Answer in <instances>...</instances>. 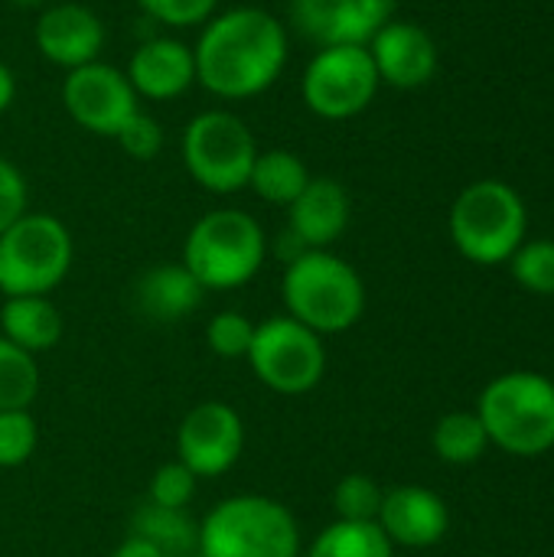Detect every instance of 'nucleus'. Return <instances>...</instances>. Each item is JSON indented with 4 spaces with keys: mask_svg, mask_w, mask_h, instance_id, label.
<instances>
[{
    "mask_svg": "<svg viewBox=\"0 0 554 557\" xmlns=\"http://www.w3.org/2000/svg\"><path fill=\"white\" fill-rule=\"evenodd\" d=\"M13 7H26V10H33V7H42L46 0H10Z\"/></svg>",
    "mask_w": 554,
    "mask_h": 557,
    "instance_id": "36",
    "label": "nucleus"
},
{
    "mask_svg": "<svg viewBox=\"0 0 554 557\" xmlns=\"http://www.w3.org/2000/svg\"><path fill=\"white\" fill-rule=\"evenodd\" d=\"M307 183H310L307 163L294 150H281V147L258 150V160L248 176V189L271 206H291Z\"/></svg>",
    "mask_w": 554,
    "mask_h": 557,
    "instance_id": "21",
    "label": "nucleus"
},
{
    "mask_svg": "<svg viewBox=\"0 0 554 557\" xmlns=\"http://www.w3.org/2000/svg\"><path fill=\"white\" fill-rule=\"evenodd\" d=\"M13 101H16V75H13V69L0 59V114L10 111Z\"/></svg>",
    "mask_w": 554,
    "mask_h": 557,
    "instance_id": "35",
    "label": "nucleus"
},
{
    "mask_svg": "<svg viewBox=\"0 0 554 557\" xmlns=\"http://www.w3.org/2000/svg\"><path fill=\"white\" fill-rule=\"evenodd\" d=\"M62 108L82 131L114 140V134L127 124V117L140 111V98L134 95L124 69L98 59L65 72Z\"/></svg>",
    "mask_w": 554,
    "mask_h": 557,
    "instance_id": "11",
    "label": "nucleus"
},
{
    "mask_svg": "<svg viewBox=\"0 0 554 557\" xmlns=\"http://www.w3.org/2000/svg\"><path fill=\"white\" fill-rule=\"evenodd\" d=\"M196 557H300V529L271 496H229L199 522Z\"/></svg>",
    "mask_w": 554,
    "mask_h": 557,
    "instance_id": "4",
    "label": "nucleus"
},
{
    "mask_svg": "<svg viewBox=\"0 0 554 557\" xmlns=\"http://www.w3.org/2000/svg\"><path fill=\"white\" fill-rule=\"evenodd\" d=\"M255 160L258 140L251 127L225 108L199 111L183 131V166L206 193L232 196L248 189Z\"/></svg>",
    "mask_w": 554,
    "mask_h": 557,
    "instance_id": "8",
    "label": "nucleus"
},
{
    "mask_svg": "<svg viewBox=\"0 0 554 557\" xmlns=\"http://www.w3.org/2000/svg\"><path fill=\"white\" fill-rule=\"evenodd\" d=\"M39 395L36 356L0 336V411H26Z\"/></svg>",
    "mask_w": 554,
    "mask_h": 557,
    "instance_id": "25",
    "label": "nucleus"
},
{
    "mask_svg": "<svg viewBox=\"0 0 554 557\" xmlns=\"http://www.w3.org/2000/svg\"><path fill=\"white\" fill-rule=\"evenodd\" d=\"M72 235L49 212H23L0 232V294L49 297L72 268Z\"/></svg>",
    "mask_w": 554,
    "mask_h": 557,
    "instance_id": "7",
    "label": "nucleus"
},
{
    "mask_svg": "<svg viewBox=\"0 0 554 557\" xmlns=\"http://www.w3.org/2000/svg\"><path fill=\"white\" fill-rule=\"evenodd\" d=\"M196 476L180 463H163L153 476H150V486H147V503L153 506H163V509H186L196 496Z\"/></svg>",
    "mask_w": 554,
    "mask_h": 557,
    "instance_id": "30",
    "label": "nucleus"
},
{
    "mask_svg": "<svg viewBox=\"0 0 554 557\" xmlns=\"http://www.w3.org/2000/svg\"><path fill=\"white\" fill-rule=\"evenodd\" d=\"M36 421L26 411H0V470H16L36 454Z\"/></svg>",
    "mask_w": 554,
    "mask_h": 557,
    "instance_id": "28",
    "label": "nucleus"
},
{
    "mask_svg": "<svg viewBox=\"0 0 554 557\" xmlns=\"http://www.w3.org/2000/svg\"><path fill=\"white\" fill-rule=\"evenodd\" d=\"M193 46L196 85L222 101L264 95L287 65V23L261 7H232L199 26Z\"/></svg>",
    "mask_w": 554,
    "mask_h": 557,
    "instance_id": "1",
    "label": "nucleus"
},
{
    "mask_svg": "<svg viewBox=\"0 0 554 557\" xmlns=\"http://www.w3.org/2000/svg\"><path fill=\"white\" fill-rule=\"evenodd\" d=\"M349 193L333 176H310L304 193L287 206V232H294L310 251L330 248L349 225Z\"/></svg>",
    "mask_w": 554,
    "mask_h": 557,
    "instance_id": "18",
    "label": "nucleus"
},
{
    "mask_svg": "<svg viewBox=\"0 0 554 557\" xmlns=\"http://www.w3.org/2000/svg\"><path fill=\"white\" fill-rule=\"evenodd\" d=\"M369 55L379 72V82L392 88H421L438 72V42L434 36L411 20H389L372 39Z\"/></svg>",
    "mask_w": 554,
    "mask_h": 557,
    "instance_id": "15",
    "label": "nucleus"
},
{
    "mask_svg": "<svg viewBox=\"0 0 554 557\" xmlns=\"http://www.w3.org/2000/svg\"><path fill=\"white\" fill-rule=\"evenodd\" d=\"M379 85L366 46H323L300 75V98L323 121H349L372 104Z\"/></svg>",
    "mask_w": 554,
    "mask_h": 557,
    "instance_id": "10",
    "label": "nucleus"
},
{
    "mask_svg": "<svg viewBox=\"0 0 554 557\" xmlns=\"http://www.w3.org/2000/svg\"><path fill=\"white\" fill-rule=\"evenodd\" d=\"M33 42L39 55L65 72L98 62L104 49V23L101 16L75 0L52 3L39 13L33 26Z\"/></svg>",
    "mask_w": 554,
    "mask_h": 557,
    "instance_id": "14",
    "label": "nucleus"
},
{
    "mask_svg": "<svg viewBox=\"0 0 554 557\" xmlns=\"http://www.w3.org/2000/svg\"><path fill=\"white\" fill-rule=\"evenodd\" d=\"M307 557H395V545L385 539L379 522L336 519L313 539Z\"/></svg>",
    "mask_w": 554,
    "mask_h": 557,
    "instance_id": "23",
    "label": "nucleus"
},
{
    "mask_svg": "<svg viewBox=\"0 0 554 557\" xmlns=\"http://www.w3.org/2000/svg\"><path fill=\"white\" fill-rule=\"evenodd\" d=\"M111 557H167L157 545H150V542H144V539H137V535H127L118 548H114V555Z\"/></svg>",
    "mask_w": 554,
    "mask_h": 557,
    "instance_id": "34",
    "label": "nucleus"
},
{
    "mask_svg": "<svg viewBox=\"0 0 554 557\" xmlns=\"http://www.w3.org/2000/svg\"><path fill=\"white\" fill-rule=\"evenodd\" d=\"M281 297L287 317H294L317 336L353 330L366 310V284L359 271L327 248L304 251L284 268Z\"/></svg>",
    "mask_w": 554,
    "mask_h": 557,
    "instance_id": "2",
    "label": "nucleus"
},
{
    "mask_svg": "<svg viewBox=\"0 0 554 557\" xmlns=\"http://www.w3.org/2000/svg\"><path fill=\"white\" fill-rule=\"evenodd\" d=\"M118 147L131 157V160H153L163 147V127L157 124L153 114L147 111H134L127 117V124L114 134Z\"/></svg>",
    "mask_w": 554,
    "mask_h": 557,
    "instance_id": "32",
    "label": "nucleus"
},
{
    "mask_svg": "<svg viewBox=\"0 0 554 557\" xmlns=\"http://www.w3.org/2000/svg\"><path fill=\"white\" fill-rule=\"evenodd\" d=\"M382 499H385V490L366 473H349L333 490V509H336V519L343 522H376Z\"/></svg>",
    "mask_w": 554,
    "mask_h": 557,
    "instance_id": "26",
    "label": "nucleus"
},
{
    "mask_svg": "<svg viewBox=\"0 0 554 557\" xmlns=\"http://www.w3.org/2000/svg\"><path fill=\"white\" fill-rule=\"evenodd\" d=\"M202 284L186 271V264H153L134 281V307L150 323H180L193 317L202 304Z\"/></svg>",
    "mask_w": 554,
    "mask_h": 557,
    "instance_id": "19",
    "label": "nucleus"
},
{
    "mask_svg": "<svg viewBox=\"0 0 554 557\" xmlns=\"http://www.w3.org/2000/svg\"><path fill=\"white\" fill-rule=\"evenodd\" d=\"M131 535L157 545L167 557H193L199 548V522L186 516V509H163L144 503L134 512Z\"/></svg>",
    "mask_w": 554,
    "mask_h": 557,
    "instance_id": "22",
    "label": "nucleus"
},
{
    "mask_svg": "<svg viewBox=\"0 0 554 557\" xmlns=\"http://www.w3.org/2000/svg\"><path fill=\"white\" fill-rule=\"evenodd\" d=\"M513 277L519 281V287H526L529 294L539 297H552L554 294V242L552 238H539V242H522L513 258H509Z\"/></svg>",
    "mask_w": 554,
    "mask_h": 557,
    "instance_id": "27",
    "label": "nucleus"
},
{
    "mask_svg": "<svg viewBox=\"0 0 554 557\" xmlns=\"http://www.w3.org/2000/svg\"><path fill=\"white\" fill-rule=\"evenodd\" d=\"M395 16V0H291V26L323 46H369Z\"/></svg>",
    "mask_w": 554,
    "mask_h": 557,
    "instance_id": "13",
    "label": "nucleus"
},
{
    "mask_svg": "<svg viewBox=\"0 0 554 557\" xmlns=\"http://www.w3.org/2000/svg\"><path fill=\"white\" fill-rule=\"evenodd\" d=\"M137 3L153 23L170 26V29L202 26L216 16V7H219V0H137Z\"/></svg>",
    "mask_w": 554,
    "mask_h": 557,
    "instance_id": "31",
    "label": "nucleus"
},
{
    "mask_svg": "<svg viewBox=\"0 0 554 557\" xmlns=\"http://www.w3.org/2000/svg\"><path fill=\"white\" fill-rule=\"evenodd\" d=\"M0 336L39 356L62 339V313L49 297H7L0 307Z\"/></svg>",
    "mask_w": 554,
    "mask_h": 557,
    "instance_id": "20",
    "label": "nucleus"
},
{
    "mask_svg": "<svg viewBox=\"0 0 554 557\" xmlns=\"http://www.w3.org/2000/svg\"><path fill=\"white\" fill-rule=\"evenodd\" d=\"M23 212H29V186L16 163L0 157V232H7Z\"/></svg>",
    "mask_w": 554,
    "mask_h": 557,
    "instance_id": "33",
    "label": "nucleus"
},
{
    "mask_svg": "<svg viewBox=\"0 0 554 557\" xmlns=\"http://www.w3.org/2000/svg\"><path fill=\"white\" fill-rule=\"evenodd\" d=\"M434 454L444 460V463H454V467H467V463H477L483 454H487V428L480 421L477 411H454V414H444L434 428Z\"/></svg>",
    "mask_w": 554,
    "mask_h": 557,
    "instance_id": "24",
    "label": "nucleus"
},
{
    "mask_svg": "<svg viewBox=\"0 0 554 557\" xmlns=\"http://www.w3.org/2000/svg\"><path fill=\"white\" fill-rule=\"evenodd\" d=\"M379 529L392 545L402 548H431L451 529V512L434 490L424 486H395L385 493L379 509Z\"/></svg>",
    "mask_w": 554,
    "mask_h": 557,
    "instance_id": "17",
    "label": "nucleus"
},
{
    "mask_svg": "<svg viewBox=\"0 0 554 557\" xmlns=\"http://www.w3.org/2000/svg\"><path fill=\"white\" fill-rule=\"evenodd\" d=\"M526 202L503 180L470 183L451 206V238L473 264H503L526 238Z\"/></svg>",
    "mask_w": 554,
    "mask_h": 557,
    "instance_id": "6",
    "label": "nucleus"
},
{
    "mask_svg": "<svg viewBox=\"0 0 554 557\" xmlns=\"http://www.w3.org/2000/svg\"><path fill=\"white\" fill-rule=\"evenodd\" d=\"M261 385L278 395H307L327 372L323 336L297 323L294 317H271L255 323V339L245 359Z\"/></svg>",
    "mask_w": 554,
    "mask_h": 557,
    "instance_id": "9",
    "label": "nucleus"
},
{
    "mask_svg": "<svg viewBox=\"0 0 554 557\" xmlns=\"http://www.w3.org/2000/svg\"><path fill=\"white\" fill-rule=\"evenodd\" d=\"M477 414L490 444L513 457H542L554 447V382L539 372H506L493 379Z\"/></svg>",
    "mask_w": 554,
    "mask_h": 557,
    "instance_id": "5",
    "label": "nucleus"
},
{
    "mask_svg": "<svg viewBox=\"0 0 554 557\" xmlns=\"http://www.w3.org/2000/svg\"><path fill=\"white\" fill-rule=\"evenodd\" d=\"M255 323L238 310H222L206 326V343L219 359H248Z\"/></svg>",
    "mask_w": 554,
    "mask_h": 557,
    "instance_id": "29",
    "label": "nucleus"
},
{
    "mask_svg": "<svg viewBox=\"0 0 554 557\" xmlns=\"http://www.w3.org/2000/svg\"><path fill=\"white\" fill-rule=\"evenodd\" d=\"M245 450V424L225 401H199L176 428V460L196 476L229 473Z\"/></svg>",
    "mask_w": 554,
    "mask_h": 557,
    "instance_id": "12",
    "label": "nucleus"
},
{
    "mask_svg": "<svg viewBox=\"0 0 554 557\" xmlns=\"http://www.w3.org/2000/svg\"><path fill=\"white\" fill-rule=\"evenodd\" d=\"M131 88L144 101H176L196 85V59L193 46L176 36L144 39L124 69Z\"/></svg>",
    "mask_w": 554,
    "mask_h": 557,
    "instance_id": "16",
    "label": "nucleus"
},
{
    "mask_svg": "<svg viewBox=\"0 0 554 557\" xmlns=\"http://www.w3.org/2000/svg\"><path fill=\"white\" fill-rule=\"evenodd\" d=\"M264 258V228L242 209H212L199 215L183 242V264L206 294L245 287L261 271Z\"/></svg>",
    "mask_w": 554,
    "mask_h": 557,
    "instance_id": "3",
    "label": "nucleus"
}]
</instances>
